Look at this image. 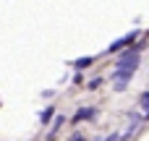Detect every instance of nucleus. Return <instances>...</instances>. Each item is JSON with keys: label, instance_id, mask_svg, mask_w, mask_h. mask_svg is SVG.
Masks as SVG:
<instances>
[{"label": "nucleus", "instance_id": "1", "mask_svg": "<svg viewBox=\"0 0 149 141\" xmlns=\"http://www.w3.org/2000/svg\"><path fill=\"white\" fill-rule=\"evenodd\" d=\"M141 47H144V44H139V47H126V50L118 55L115 68H120V71H136V68H139V55H141Z\"/></svg>", "mask_w": 149, "mask_h": 141}, {"label": "nucleus", "instance_id": "7", "mask_svg": "<svg viewBox=\"0 0 149 141\" xmlns=\"http://www.w3.org/2000/svg\"><path fill=\"white\" fill-rule=\"evenodd\" d=\"M139 102H141V107H149V92H144V94L139 97Z\"/></svg>", "mask_w": 149, "mask_h": 141}, {"label": "nucleus", "instance_id": "9", "mask_svg": "<svg viewBox=\"0 0 149 141\" xmlns=\"http://www.w3.org/2000/svg\"><path fill=\"white\" fill-rule=\"evenodd\" d=\"M105 141H120V136H118V133H113V136H107Z\"/></svg>", "mask_w": 149, "mask_h": 141}, {"label": "nucleus", "instance_id": "4", "mask_svg": "<svg viewBox=\"0 0 149 141\" xmlns=\"http://www.w3.org/2000/svg\"><path fill=\"white\" fill-rule=\"evenodd\" d=\"M92 63H94V58H79V60H73V68L84 71V68H89Z\"/></svg>", "mask_w": 149, "mask_h": 141}, {"label": "nucleus", "instance_id": "6", "mask_svg": "<svg viewBox=\"0 0 149 141\" xmlns=\"http://www.w3.org/2000/svg\"><path fill=\"white\" fill-rule=\"evenodd\" d=\"M86 86H89V89H100V86H102V78H92Z\"/></svg>", "mask_w": 149, "mask_h": 141}, {"label": "nucleus", "instance_id": "5", "mask_svg": "<svg viewBox=\"0 0 149 141\" xmlns=\"http://www.w3.org/2000/svg\"><path fill=\"white\" fill-rule=\"evenodd\" d=\"M52 115H55V107H45V110H42V115H39V120H42V123H50V118H52Z\"/></svg>", "mask_w": 149, "mask_h": 141}, {"label": "nucleus", "instance_id": "3", "mask_svg": "<svg viewBox=\"0 0 149 141\" xmlns=\"http://www.w3.org/2000/svg\"><path fill=\"white\" fill-rule=\"evenodd\" d=\"M94 118H97V110H94V107H81V110H76L73 123H81V120H94Z\"/></svg>", "mask_w": 149, "mask_h": 141}, {"label": "nucleus", "instance_id": "2", "mask_svg": "<svg viewBox=\"0 0 149 141\" xmlns=\"http://www.w3.org/2000/svg\"><path fill=\"white\" fill-rule=\"evenodd\" d=\"M139 39V31H131V34H126V37H120V39H115L110 47H107V52H120V50H126V47H131L134 42Z\"/></svg>", "mask_w": 149, "mask_h": 141}, {"label": "nucleus", "instance_id": "10", "mask_svg": "<svg viewBox=\"0 0 149 141\" xmlns=\"http://www.w3.org/2000/svg\"><path fill=\"white\" fill-rule=\"evenodd\" d=\"M71 141H84V136H81V133H73V139Z\"/></svg>", "mask_w": 149, "mask_h": 141}, {"label": "nucleus", "instance_id": "8", "mask_svg": "<svg viewBox=\"0 0 149 141\" xmlns=\"http://www.w3.org/2000/svg\"><path fill=\"white\" fill-rule=\"evenodd\" d=\"M63 123H65V118H63V115H60V118H55V131H58V128H60Z\"/></svg>", "mask_w": 149, "mask_h": 141}]
</instances>
